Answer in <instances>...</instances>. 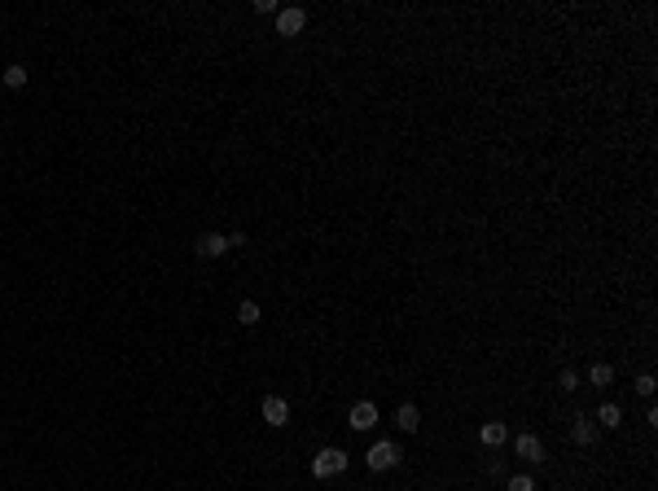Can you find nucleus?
Listing matches in <instances>:
<instances>
[{"mask_svg": "<svg viewBox=\"0 0 658 491\" xmlns=\"http://www.w3.org/2000/svg\"><path fill=\"white\" fill-rule=\"evenodd\" d=\"M483 474H487V478H505V456H496V452H491L487 461H483Z\"/></svg>", "mask_w": 658, "mask_h": 491, "instance_id": "nucleus-16", "label": "nucleus"}, {"mask_svg": "<svg viewBox=\"0 0 658 491\" xmlns=\"http://www.w3.org/2000/svg\"><path fill=\"white\" fill-rule=\"evenodd\" d=\"M509 443H514V456H522L526 465H540V461H545V443H540V434H531V430L514 434Z\"/></svg>", "mask_w": 658, "mask_h": 491, "instance_id": "nucleus-4", "label": "nucleus"}, {"mask_svg": "<svg viewBox=\"0 0 658 491\" xmlns=\"http://www.w3.org/2000/svg\"><path fill=\"white\" fill-rule=\"evenodd\" d=\"M237 320L246 325V329H251V325H259V320H263V316H259V303H255V299H241V303H237Z\"/></svg>", "mask_w": 658, "mask_h": 491, "instance_id": "nucleus-12", "label": "nucleus"}, {"mask_svg": "<svg viewBox=\"0 0 658 491\" xmlns=\"http://www.w3.org/2000/svg\"><path fill=\"white\" fill-rule=\"evenodd\" d=\"M592 421H597V430H619V425H623V408L619 404H601Z\"/></svg>", "mask_w": 658, "mask_h": 491, "instance_id": "nucleus-11", "label": "nucleus"}, {"mask_svg": "<svg viewBox=\"0 0 658 491\" xmlns=\"http://www.w3.org/2000/svg\"><path fill=\"white\" fill-rule=\"evenodd\" d=\"M347 425H351V430H360V434H365V430H373V425H377V404H369V399L351 404V417H347Z\"/></svg>", "mask_w": 658, "mask_h": 491, "instance_id": "nucleus-8", "label": "nucleus"}, {"mask_svg": "<svg viewBox=\"0 0 658 491\" xmlns=\"http://www.w3.org/2000/svg\"><path fill=\"white\" fill-rule=\"evenodd\" d=\"M0 79H5V88L18 92V88H27V79H31V75H27V66H5V71H0Z\"/></svg>", "mask_w": 658, "mask_h": 491, "instance_id": "nucleus-13", "label": "nucleus"}, {"mask_svg": "<svg viewBox=\"0 0 658 491\" xmlns=\"http://www.w3.org/2000/svg\"><path fill=\"white\" fill-rule=\"evenodd\" d=\"M557 386H562V390H580V373H575V369H562V378H557Z\"/></svg>", "mask_w": 658, "mask_h": 491, "instance_id": "nucleus-18", "label": "nucleus"}, {"mask_svg": "<svg viewBox=\"0 0 658 491\" xmlns=\"http://www.w3.org/2000/svg\"><path fill=\"white\" fill-rule=\"evenodd\" d=\"M259 413H263V421H268L272 430H281V425H290V404H286L281 395H263Z\"/></svg>", "mask_w": 658, "mask_h": 491, "instance_id": "nucleus-5", "label": "nucleus"}, {"mask_svg": "<svg viewBox=\"0 0 658 491\" xmlns=\"http://www.w3.org/2000/svg\"><path fill=\"white\" fill-rule=\"evenodd\" d=\"M395 425H400L404 434H417V430H421V408H417V404H400V413H395Z\"/></svg>", "mask_w": 658, "mask_h": 491, "instance_id": "nucleus-10", "label": "nucleus"}, {"mask_svg": "<svg viewBox=\"0 0 658 491\" xmlns=\"http://www.w3.org/2000/svg\"><path fill=\"white\" fill-rule=\"evenodd\" d=\"M479 443L491 448V452L505 448V443H509V425H505V421H483V425H479Z\"/></svg>", "mask_w": 658, "mask_h": 491, "instance_id": "nucleus-9", "label": "nucleus"}, {"mask_svg": "<svg viewBox=\"0 0 658 491\" xmlns=\"http://www.w3.org/2000/svg\"><path fill=\"white\" fill-rule=\"evenodd\" d=\"M588 382L597 386V390H601V386H610V382H615V369H610V364H601V360H597V364L588 369Z\"/></svg>", "mask_w": 658, "mask_h": 491, "instance_id": "nucleus-14", "label": "nucleus"}, {"mask_svg": "<svg viewBox=\"0 0 658 491\" xmlns=\"http://www.w3.org/2000/svg\"><path fill=\"white\" fill-rule=\"evenodd\" d=\"M303 27H307V9H299V5L276 9V36L294 40V36H303Z\"/></svg>", "mask_w": 658, "mask_h": 491, "instance_id": "nucleus-3", "label": "nucleus"}, {"mask_svg": "<svg viewBox=\"0 0 658 491\" xmlns=\"http://www.w3.org/2000/svg\"><path fill=\"white\" fill-rule=\"evenodd\" d=\"M505 491H536V478L531 474H514V478H505Z\"/></svg>", "mask_w": 658, "mask_h": 491, "instance_id": "nucleus-15", "label": "nucleus"}, {"mask_svg": "<svg viewBox=\"0 0 658 491\" xmlns=\"http://www.w3.org/2000/svg\"><path fill=\"white\" fill-rule=\"evenodd\" d=\"M193 255L197 259H220V255H228V237H220V233H202L193 241Z\"/></svg>", "mask_w": 658, "mask_h": 491, "instance_id": "nucleus-7", "label": "nucleus"}, {"mask_svg": "<svg viewBox=\"0 0 658 491\" xmlns=\"http://www.w3.org/2000/svg\"><path fill=\"white\" fill-rule=\"evenodd\" d=\"M404 461V452H400V443H391V439H377V443L369 448V456H365V465L373 469V474H386V469H395Z\"/></svg>", "mask_w": 658, "mask_h": 491, "instance_id": "nucleus-2", "label": "nucleus"}, {"mask_svg": "<svg viewBox=\"0 0 658 491\" xmlns=\"http://www.w3.org/2000/svg\"><path fill=\"white\" fill-rule=\"evenodd\" d=\"M632 386H636V395H640V399H650V395H654V386H658V382H654V373H640V378H636Z\"/></svg>", "mask_w": 658, "mask_h": 491, "instance_id": "nucleus-17", "label": "nucleus"}, {"mask_svg": "<svg viewBox=\"0 0 658 491\" xmlns=\"http://www.w3.org/2000/svg\"><path fill=\"white\" fill-rule=\"evenodd\" d=\"M347 465H351V456L342 448H321L312 456V478H338V474H347Z\"/></svg>", "mask_w": 658, "mask_h": 491, "instance_id": "nucleus-1", "label": "nucleus"}, {"mask_svg": "<svg viewBox=\"0 0 658 491\" xmlns=\"http://www.w3.org/2000/svg\"><path fill=\"white\" fill-rule=\"evenodd\" d=\"M570 439L580 448H592V443H597V421H592L588 413H575L570 417Z\"/></svg>", "mask_w": 658, "mask_h": 491, "instance_id": "nucleus-6", "label": "nucleus"}]
</instances>
